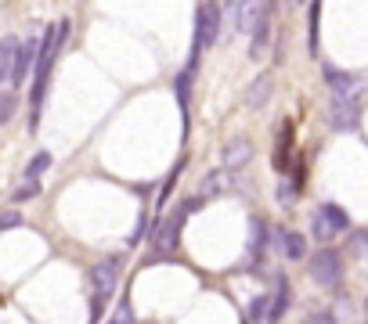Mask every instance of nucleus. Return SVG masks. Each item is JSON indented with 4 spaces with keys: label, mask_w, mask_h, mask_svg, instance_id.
<instances>
[{
    "label": "nucleus",
    "mask_w": 368,
    "mask_h": 324,
    "mask_svg": "<svg viewBox=\"0 0 368 324\" xmlns=\"http://www.w3.org/2000/svg\"><path fill=\"white\" fill-rule=\"evenodd\" d=\"M311 231H314V238H321V242H325L329 235H336L332 227L325 223V216H321V213H314V216H311Z\"/></svg>",
    "instance_id": "4be33fe9"
},
{
    "label": "nucleus",
    "mask_w": 368,
    "mask_h": 324,
    "mask_svg": "<svg viewBox=\"0 0 368 324\" xmlns=\"http://www.w3.org/2000/svg\"><path fill=\"white\" fill-rule=\"evenodd\" d=\"M318 213L325 216V223L332 227L336 235L350 231V216H347V209H340V206H336V202H325V206H318Z\"/></svg>",
    "instance_id": "4468645a"
},
{
    "label": "nucleus",
    "mask_w": 368,
    "mask_h": 324,
    "mask_svg": "<svg viewBox=\"0 0 368 324\" xmlns=\"http://www.w3.org/2000/svg\"><path fill=\"white\" fill-rule=\"evenodd\" d=\"M318 22H321V0H311V54H318Z\"/></svg>",
    "instance_id": "aec40b11"
},
{
    "label": "nucleus",
    "mask_w": 368,
    "mask_h": 324,
    "mask_svg": "<svg viewBox=\"0 0 368 324\" xmlns=\"http://www.w3.org/2000/svg\"><path fill=\"white\" fill-rule=\"evenodd\" d=\"M228 184H231V170H213V173H206L199 194H202V199H213V194H221Z\"/></svg>",
    "instance_id": "2eb2a0df"
},
{
    "label": "nucleus",
    "mask_w": 368,
    "mask_h": 324,
    "mask_svg": "<svg viewBox=\"0 0 368 324\" xmlns=\"http://www.w3.org/2000/svg\"><path fill=\"white\" fill-rule=\"evenodd\" d=\"M293 199H296V184L282 180V184H278V202H282V206H289Z\"/></svg>",
    "instance_id": "b1692460"
},
{
    "label": "nucleus",
    "mask_w": 368,
    "mask_h": 324,
    "mask_svg": "<svg viewBox=\"0 0 368 324\" xmlns=\"http://www.w3.org/2000/svg\"><path fill=\"white\" fill-rule=\"evenodd\" d=\"M303 324H336V317H332L329 310H314V313H307Z\"/></svg>",
    "instance_id": "393cba45"
},
{
    "label": "nucleus",
    "mask_w": 368,
    "mask_h": 324,
    "mask_svg": "<svg viewBox=\"0 0 368 324\" xmlns=\"http://www.w3.org/2000/svg\"><path fill=\"white\" fill-rule=\"evenodd\" d=\"M66 37H69V18L51 22V25H47V32H44L40 65H37V76H33V90H29V105H33V112H29V134H37V119H40L44 94H47V80H51V69H54L58 51H61V44H66Z\"/></svg>",
    "instance_id": "f257e3e1"
},
{
    "label": "nucleus",
    "mask_w": 368,
    "mask_h": 324,
    "mask_svg": "<svg viewBox=\"0 0 368 324\" xmlns=\"http://www.w3.org/2000/svg\"><path fill=\"white\" fill-rule=\"evenodd\" d=\"M253 158V141L250 137H235V141H228L224 144V170H242L245 162Z\"/></svg>",
    "instance_id": "1a4fd4ad"
},
{
    "label": "nucleus",
    "mask_w": 368,
    "mask_h": 324,
    "mask_svg": "<svg viewBox=\"0 0 368 324\" xmlns=\"http://www.w3.org/2000/svg\"><path fill=\"white\" fill-rule=\"evenodd\" d=\"M15 94H18V90H8V94H4V108H0V123H8V119H11V112H15Z\"/></svg>",
    "instance_id": "a878e982"
},
{
    "label": "nucleus",
    "mask_w": 368,
    "mask_h": 324,
    "mask_svg": "<svg viewBox=\"0 0 368 324\" xmlns=\"http://www.w3.org/2000/svg\"><path fill=\"white\" fill-rule=\"evenodd\" d=\"M112 324H134V317H130V299H119V310H116Z\"/></svg>",
    "instance_id": "5701e85b"
},
{
    "label": "nucleus",
    "mask_w": 368,
    "mask_h": 324,
    "mask_svg": "<svg viewBox=\"0 0 368 324\" xmlns=\"http://www.w3.org/2000/svg\"><path fill=\"white\" fill-rule=\"evenodd\" d=\"M37 194H40V180H25V184L11 194V199H15V202H29V199H37Z\"/></svg>",
    "instance_id": "412c9836"
},
{
    "label": "nucleus",
    "mask_w": 368,
    "mask_h": 324,
    "mask_svg": "<svg viewBox=\"0 0 368 324\" xmlns=\"http://www.w3.org/2000/svg\"><path fill=\"white\" fill-rule=\"evenodd\" d=\"M274 238H278V249H282L286 259H303V256H307V238H303V235L278 227V231H274Z\"/></svg>",
    "instance_id": "9b49d317"
},
{
    "label": "nucleus",
    "mask_w": 368,
    "mask_h": 324,
    "mask_svg": "<svg viewBox=\"0 0 368 324\" xmlns=\"http://www.w3.org/2000/svg\"><path fill=\"white\" fill-rule=\"evenodd\" d=\"M18 47H22V40H18V37H4V44H0V80H4V83H11V76H15Z\"/></svg>",
    "instance_id": "9d476101"
},
{
    "label": "nucleus",
    "mask_w": 368,
    "mask_h": 324,
    "mask_svg": "<svg viewBox=\"0 0 368 324\" xmlns=\"http://www.w3.org/2000/svg\"><path fill=\"white\" fill-rule=\"evenodd\" d=\"M217 37H221V8L213 4V0H206V4L199 8V15H195V51L213 47Z\"/></svg>",
    "instance_id": "20e7f679"
},
{
    "label": "nucleus",
    "mask_w": 368,
    "mask_h": 324,
    "mask_svg": "<svg viewBox=\"0 0 368 324\" xmlns=\"http://www.w3.org/2000/svg\"><path fill=\"white\" fill-rule=\"evenodd\" d=\"M87 281H90V296H94V303H90V317H102V306L116 296V285H119V259H102V263H94L87 270Z\"/></svg>",
    "instance_id": "f03ea898"
},
{
    "label": "nucleus",
    "mask_w": 368,
    "mask_h": 324,
    "mask_svg": "<svg viewBox=\"0 0 368 324\" xmlns=\"http://www.w3.org/2000/svg\"><path fill=\"white\" fill-rule=\"evenodd\" d=\"M184 216H192L184 206H177V213L170 216V220H163V223H156V231H152V245L156 249H177V242H180V227H184Z\"/></svg>",
    "instance_id": "423d86ee"
},
{
    "label": "nucleus",
    "mask_w": 368,
    "mask_h": 324,
    "mask_svg": "<svg viewBox=\"0 0 368 324\" xmlns=\"http://www.w3.org/2000/svg\"><path fill=\"white\" fill-rule=\"evenodd\" d=\"M271 317V296H253V303H250V310H245V324H264Z\"/></svg>",
    "instance_id": "f3484780"
},
{
    "label": "nucleus",
    "mask_w": 368,
    "mask_h": 324,
    "mask_svg": "<svg viewBox=\"0 0 368 324\" xmlns=\"http://www.w3.org/2000/svg\"><path fill=\"white\" fill-rule=\"evenodd\" d=\"M40 51H44V37H33V32H29V37L22 40V47H18V65H15V76H11L8 90H18V83L25 80V73L40 65Z\"/></svg>",
    "instance_id": "39448f33"
},
{
    "label": "nucleus",
    "mask_w": 368,
    "mask_h": 324,
    "mask_svg": "<svg viewBox=\"0 0 368 324\" xmlns=\"http://www.w3.org/2000/svg\"><path fill=\"white\" fill-rule=\"evenodd\" d=\"M311 278L318 288H336L343 278V256L336 249H318L311 256Z\"/></svg>",
    "instance_id": "7ed1b4c3"
},
{
    "label": "nucleus",
    "mask_w": 368,
    "mask_h": 324,
    "mask_svg": "<svg viewBox=\"0 0 368 324\" xmlns=\"http://www.w3.org/2000/svg\"><path fill=\"white\" fill-rule=\"evenodd\" d=\"M267 97H271V73H264L260 80H253V83H250L245 105H250V108H260V105H267Z\"/></svg>",
    "instance_id": "dca6fc26"
},
{
    "label": "nucleus",
    "mask_w": 368,
    "mask_h": 324,
    "mask_svg": "<svg viewBox=\"0 0 368 324\" xmlns=\"http://www.w3.org/2000/svg\"><path fill=\"white\" fill-rule=\"evenodd\" d=\"M267 22V0H238V29L242 32H257Z\"/></svg>",
    "instance_id": "6e6552de"
},
{
    "label": "nucleus",
    "mask_w": 368,
    "mask_h": 324,
    "mask_svg": "<svg viewBox=\"0 0 368 324\" xmlns=\"http://www.w3.org/2000/svg\"><path fill=\"white\" fill-rule=\"evenodd\" d=\"M18 220H22V216H18L15 209H8L4 220H0V231H11V227H18Z\"/></svg>",
    "instance_id": "bb28decb"
},
{
    "label": "nucleus",
    "mask_w": 368,
    "mask_h": 324,
    "mask_svg": "<svg viewBox=\"0 0 368 324\" xmlns=\"http://www.w3.org/2000/svg\"><path fill=\"white\" fill-rule=\"evenodd\" d=\"M329 119H332V130H357V123H361V101H357V94L354 97H336Z\"/></svg>",
    "instance_id": "0eeeda50"
},
{
    "label": "nucleus",
    "mask_w": 368,
    "mask_h": 324,
    "mask_svg": "<svg viewBox=\"0 0 368 324\" xmlns=\"http://www.w3.org/2000/svg\"><path fill=\"white\" fill-rule=\"evenodd\" d=\"M47 166H51V155H47V151H37L33 162L25 166V180H40V173H44Z\"/></svg>",
    "instance_id": "6ab92c4d"
},
{
    "label": "nucleus",
    "mask_w": 368,
    "mask_h": 324,
    "mask_svg": "<svg viewBox=\"0 0 368 324\" xmlns=\"http://www.w3.org/2000/svg\"><path fill=\"white\" fill-rule=\"evenodd\" d=\"M250 235H253V238H250V252L264 259V249H267V223H264V220H253V223H250Z\"/></svg>",
    "instance_id": "a211bd4d"
},
{
    "label": "nucleus",
    "mask_w": 368,
    "mask_h": 324,
    "mask_svg": "<svg viewBox=\"0 0 368 324\" xmlns=\"http://www.w3.org/2000/svg\"><path fill=\"white\" fill-rule=\"evenodd\" d=\"M289 299H293V285H289L286 278H278V281H274V296H271V317H267V324H278V320H282Z\"/></svg>",
    "instance_id": "f8f14e48"
},
{
    "label": "nucleus",
    "mask_w": 368,
    "mask_h": 324,
    "mask_svg": "<svg viewBox=\"0 0 368 324\" xmlns=\"http://www.w3.org/2000/svg\"><path fill=\"white\" fill-rule=\"evenodd\" d=\"M325 83L332 87L336 97H354L357 76H350V73H336V69H329V65H325Z\"/></svg>",
    "instance_id": "ddd939ff"
}]
</instances>
